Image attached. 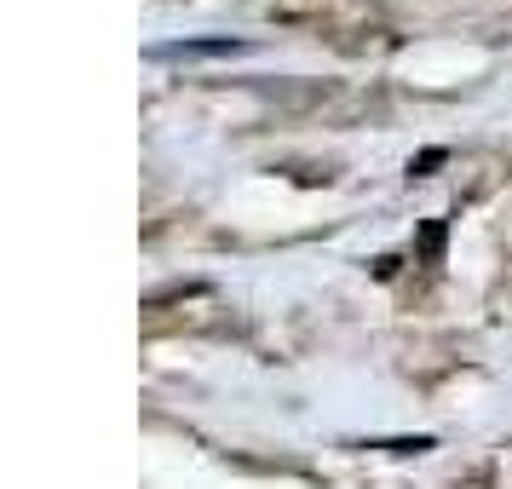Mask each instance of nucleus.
Wrapping results in <instances>:
<instances>
[{
  "mask_svg": "<svg viewBox=\"0 0 512 489\" xmlns=\"http://www.w3.org/2000/svg\"><path fill=\"white\" fill-rule=\"evenodd\" d=\"M225 52H242V41L219 35V41H179V47H162L156 58H225Z\"/></svg>",
  "mask_w": 512,
  "mask_h": 489,
  "instance_id": "nucleus-1",
  "label": "nucleus"
}]
</instances>
